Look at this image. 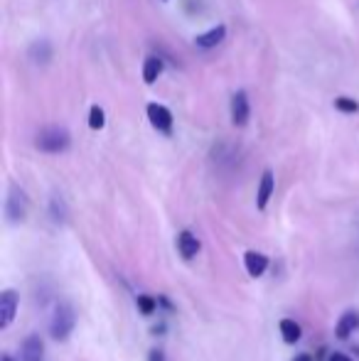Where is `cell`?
Wrapping results in <instances>:
<instances>
[{"label":"cell","instance_id":"cell-1","mask_svg":"<svg viewBox=\"0 0 359 361\" xmlns=\"http://www.w3.org/2000/svg\"><path fill=\"white\" fill-rule=\"evenodd\" d=\"M74 327H77V314L69 302H57L54 305L52 319H49V337L54 342H67L72 337Z\"/></svg>","mask_w":359,"mask_h":361},{"label":"cell","instance_id":"cell-2","mask_svg":"<svg viewBox=\"0 0 359 361\" xmlns=\"http://www.w3.org/2000/svg\"><path fill=\"white\" fill-rule=\"evenodd\" d=\"M35 145L42 152H49V155H57V152L69 150L72 145V135H69L67 128H59V126H49V128H42L35 138Z\"/></svg>","mask_w":359,"mask_h":361},{"label":"cell","instance_id":"cell-3","mask_svg":"<svg viewBox=\"0 0 359 361\" xmlns=\"http://www.w3.org/2000/svg\"><path fill=\"white\" fill-rule=\"evenodd\" d=\"M28 212H30V200L25 195V190L18 185H10L8 197H5V219L10 224H23Z\"/></svg>","mask_w":359,"mask_h":361},{"label":"cell","instance_id":"cell-4","mask_svg":"<svg viewBox=\"0 0 359 361\" xmlns=\"http://www.w3.org/2000/svg\"><path fill=\"white\" fill-rule=\"evenodd\" d=\"M20 307V295L15 290H3L0 295V329H8L13 324Z\"/></svg>","mask_w":359,"mask_h":361},{"label":"cell","instance_id":"cell-5","mask_svg":"<svg viewBox=\"0 0 359 361\" xmlns=\"http://www.w3.org/2000/svg\"><path fill=\"white\" fill-rule=\"evenodd\" d=\"M249 116H251V106H249V96L246 91H236L231 96V123L244 128L249 123Z\"/></svg>","mask_w":359,"mask_h":361},{"label":"cell","instance_id":"cell-6","mask_svg":"<svg viewBox=\"0 0 359 361\" xmlns=\"http://www.w3.org/2000/svg\"><path fill=\"white\" fill-rule=\"evenodd\" d=\"M148 121L155 130H160V133H170V130H173V114L160 104L148 106Z\"/></svg>","mask_w":359,"mask_h":361},{"label":"cell","instance_id":"cell-7","mask_svg":"<svg viewBox=\"0 0 359 361\" xmlns=\"http://www.w3.org/2000/svg\"><path fill=\"white\" fill-rule=\"evenodd\" d=\"M359 329V310H347V312L340 314L335 324V337L337 339H350Z\"/></svg>","mask_w":359,"mask_h":361},{"label":"cell","instance_id":"cell-8","mask_svg":"<svg viewBox=\"0 0 359 361\" xmlns=\"http://www.w3.org/2000/svg\"><path fill=\"white\" fill-rule=\"evenodd\" d=\"M20 361H44V342L39 334L25 337L23 349H20Z\"/></svg>","mask_w":359,"mask_h":361},{"label":"cell","instance_id":"cell-9","mask_svg":"<svg viewBox=\"0 0 359 361\" xmlns=\"http://www.w3.org/2000/svg\"><path fill=\"white\" fill-rule=\"evenodd\" d=\"M200 238L195 236V233L190 231V228H185V231H180L178 236V251L180 256L185 258V261H192V258H197V253H200Z\"/></svg>","mask_w":359,"mask_h":361},{"label":"cell","instance_id":"cell-10","mask_svg":"<svg viewBox=\"0 0 359 361\" xmlns=\"http://www.w3.org/2000/svg\"><path fill=\"white\" fill-rule=\"evenodd\" d=\"M244 266L251 278H261L266 271H269V256H264V253H259V251H246Z\"/></svg>","mask_w":359,"mask_h":361},{"label":"cell","instance_id":"cell-11","mask_svg":"<svg viewBox=\"0 0 359 361\" xmlns=\"http://www.w3.org/2000/svg\"><path fill=\"white\" fill-rule=\"evenodd\" d=\"M273 190H276V180H273V172L266 170L261 175V182H259V192H256V209L264 212L269 207L271 197H273Z\"/></svg>","mask_w":359,"mask_h":361},{"label":"cell","instance_id":"cell-12","mask_svg":"<svg viewBox=\"0 0 359 361\" xmlns=\"http://www.w3.org/2000/svg\"><path fill=\"white\" fill-rule=\"evenodd\" d=\"M224 37H226V27H224V25H217V27H212L209 32L197 35L195 44H197V47H202V49H212V47H217L219 42H224Z\"/></svg>","mask_w":359,"mask_h":361},{"label":"cell","instance_id":"cell-13","mask_svg":"<svg viewBox=\"0 0 359 361\" xmlns=\"http://www.w3.org/2000/svg\"><path fill=\"white\" fill-rule=\"evenodd\" d=\"M278 329H281V339H283V342H286V344H296V342H300L303 329H300V324H298L296 319L283 317L281 322H278Z\"/></svg>","mask_w":359,"mask_h":361},{"label":"cell","instance_id":"cell-14","mask_svg":"<svg viewBox=\"0 0 359 361\" xmlns=\"http://www.w3.org/2000/svg\"><path fill=\"white\" fill-rule=\"evenodd\" d=\"M28 54L35 64H47L49 59H52V44H49L47 39H37V42H32Z\"/></svg>","mask_w":359,"mask_h":361},{"label":"cell","instance_id":"cell-15","mask_svg":"<svg viewBox=\"0 0 359 361\" xmlns=\"http://www.w3.org/2000/svg\"><path fill=\"white\" fill-rule=\"evenodd\" d=\"M160 74H163V59H160V57H148V59H145V64H143L145 84H155Z\"/></svg>","mask_w":359,"mask_h":361},{"label":"cell","instance_id":"cell-16","mask_svg":"<svg viewBox=\"0 0 359 361\" xmlns=\"http://www.w3.org/2000/svg\"><path fill=\"white\" fill-rule=\"evenodd\" d=\"M49 219L54 224L67 221V204H64V200L59 195H52V200H49Z\"/></svg>","mask_w":359,"mask_h":361},{"label":"cell","instance_id":"cell-17","mask_svg":"<svg viewBox=\"0 0 359 361\" xmlns=\"http://www.w3.org/2000/svg\"><path fill=\"white\" fill-rule=\"evenodd\" d=\"M135 305H138L140 314H153L160 302L153 298V295H138V298H135Z\"/></svg>","mask_w":359,"mask_h":361},{"label":"cell","instance_id":"cell-18","mask_svg":"<svg viewBox=\"0 0 359 361\" xmlns=\"http://www.w3.org/2000/svg\"><path fill=\"white\" fill-rule=\"evenodd\" d=\"M335 109L342 111V114H357L359 104H357L355 99H350V96H337V99H335Z\"/></svg>","mask_w":359,"mask_h":361},{"label":"cell","instance_id":"cell-19","mask_svg":"<svg viewBox=\"0 0 359 361\" xmlns=\"http://www.w3.org/2000/svg\"><path fill=\"white\" fill-rule=\"evenodd\" d=\"M89 126L94 130H101L106 126V114H104V109H99V106H91V111H89Z\"/></svg>","mask_w":359,"mask_h":361},{"label":"cell","instance_id":"cell-20","mask_svg":"<svg viewBox=\"0 0 359 361\" xmlns=\"http://www.w3.org/2000/svg\"><path fill=\"white\" fill-rule=\"evenodd\" d=\"M148 361H165V352L160 347H155V349H150V354H148Z\"/></svg>","mask_w":359,"mask_h":361},{"label":"cell","instance_id":"cell-21","mask_svg":"<svg viewBox=\"0 0 359 361\" xmlns=\"http://www.w3.org/2000/svg\"><path fill=\"white\" fill-rule=\"evenodd\" d=\"M327 361H355V359L347 357V354H342V352H335V354H330V359Z\"/></svg>","mask_w":359,"mask_h":361},{"label":"cell","instance_id":"cell-22","mask_svg":"<svg viewBox=\"0 0 359 361\" xmlns=\"http://www.w3.org/2000/svg\"><path fill=\"white\" fill-rule=\"evenodd\" d=\"M293 361H312V357H310V354H298Z\"/></svg>","mask_w":359,"mask_h":361},{"label":"cell","instance_id":"cell-23","mask_svg":"<svg viewBox=\"0 0 359 361\" xmlns=\"http://www.w3.org/2000/svg\"><path fill=\"white\" fill-rule=\"evenodd\" d=\"M0 361H15V359L10 357V354H3V357H0Z\"/></svg>","mask_w":359,"mask_h":361}]
</instances>
